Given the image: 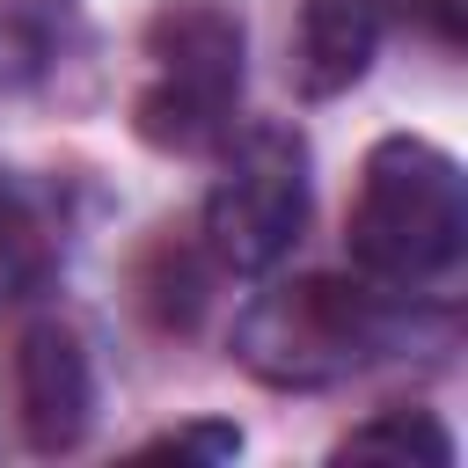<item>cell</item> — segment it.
Wrapping results in <instances>:
<instances>
[{
  "label": "cell",
  "mask_w": 468,
  "mask_h": 468,
  "mask_svg": "<svg viewBox=\"0 0 468 468\" xmlns=\"http://www.w3.org/2000/svg\"><path fill=\"white\" fill-rule=\"evenodd\" d=\"M410 307H424V300H395V292L366 285L358 271L271 278L234 314V366L263 388L314 395V388H336V380L395 358L417 329Z\"/></svg>",
  "instance_id": "obj_1"
},
{
  "label": "cell",
  "mask_w": 468,
  "mask_h": 468,
  "mask_svg": "<svg viewBox=\"0 0 468 468\" xmlns=\"http://www.w3.org/2000/svg\"><path fill=\"white\" fill-rule=\"evenodd\" d=\"M468 249V183L461 161L424 132H388L358 161L344 212V256L366 285L395 300H431Z\"/></svg>",
  "instance_id": "obj_2"
},
{
  "label": "cell",
  "mask_w": 468,
  "mask_h": 468,
  "mask_svg": "<svg viewBox=\"0 0 468 468\" xmlns=\"http://www.w3.org/2000/svg\"><path fill=\"white\" fill-rule=\"evenodd\" d=\"M249 29L227 0H161L146 22V80L132 95V132L154 154H219L241 124Z\"/></svg>",
  "instance_id": "obj_3"
},
{
  "label": "cell",
  "mask_w": 468,
  "mask_h": 468,
  "mask_svg": "<svg viewBox=\"0 0 468 468\" xmlns=\"http://www.w3.org/2000/svg\"><path fill=\"white\" fill-rule=\"evenodd\" d=\"M314 212V161L285 117L234 124L219 139V176L197 205V241L219 278H271Z\"/></svg>",
  "instance_id": "obj_4"
},
{
  "label": "cell",
  "mask_w": 468,
  "mask_h": 468,
  "mask_svg": "<svg viewBox=\"0 0 468 468\" xmlns=\"http://www.w3.org/2000/svg\"><path fill=\"white\" fill-rule=\"evenodd\" d=\"M0 402L29 453H73L95 431V351L73 322L29 314L0 351Z\"/></svg>",
  "instance_id": "obj_5"
},
{
  "label": "cell",
  "mask_w": 468,
  "mask_h": 468,
  "mask_svg": "<svg viewBox=\"0 0 468 468\" xmlns=\"http://www.w3.org/2000/svg\"><path fill=\"white\" fill-rule=\"evenodd\" d=\"M380 37H388V0H300V29H292L300 95L329 102L358 88L380 58Z\"/></svg>",
  "instance_id": "obj_6"
},
{
  "label": "cell",
  "mask_w": 468,
  "mask_h": 468,
  "mask_svg": "<svg viewBox=\"0 0 468 468\" xmlns=\"http://www.w3.org/2000/svg\"><path fill=\"white\" fill-rule=\"evenodd\" d=\"M88 44L80 0H0V102L51 88Z\"/></svg>",
  "instance_id": "obj_7"
},
{
  "label": "cell",
  "mask_w": 468,
  "mask_h": 468,
  "mask_svg": "<svg viewBox=\"0 0 468 468\" xmlns=\"http://www.w3.org/2000/svg\"><path fill=\"white\" fill-rule=\"evenodd\" d=\"M58 219L44 212V197L22 176H0V307L37 300L58 278Z\"/></svg>",
  "instance_id": "obj_8"
},
{
  "label": "cell",
  "mask_w": 468,
  "mask_h": 468,
  "mask_svg": "<svg viewBox=\"0 0 468 468\" xmlns=\"http://www.w3.org/2000/svg\"><path fill=\"white\" fill-rule=\"evenodd\" d=\"M212 278H219V263L205 256V241L197 234H168V241H154V256L139 271V300H146V314L161 329H190Z\"/></svg>",
  "instance_id": "obj_9"
},
{
  "label": "cell",
  "mask_w": 468,
  "mask_h": 468,
  "mask_svg": "<svg viewBox=\"0 0 468 468\" xmlns=\"http://www.w3.org/2000/svg\"><path fill=\"white\" fill-rule=\"evenodd\" d=\"M336 461H431V468H446L453 431L431 410H380V417H366L336 439Z\"/></svg>",
  "instance_id": "obj_10"
},
{
  "label": "cell",
  "mask_w": 468,
  "mask_h": 468,
  "mask_svg": "<svg viewBox=\"0 0 468 468\" xmlns=\"http://www.w3.org/2000/svg\"><path fill=\"white\" fill-rule=\"evenodd\" d=\"M146 453H176V461H234V453H241V431H234V424H183V431L146 439Z\"/></svg>",
  "instance_id": "obj_11"
},
{
  "label": "cell",
  "mask_w": 468,
  "mask_h": 468,
  "mask_svg": "<svg viewBox=\"0 0 468 468\" xmlns=\"http://www.w3.org/2000/svg\"><path fill=\"white\" fill-rule=\"evenodd\" d=\"M417 15H424V29H431L446 51L461 44V0H417Z\"/></svg>",
  "instance_id": "obj_12"
}]
</instances>
